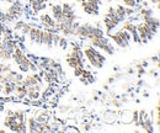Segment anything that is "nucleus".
<instances>
[{
	"label": "nucleus",
	"mask_w": 160,
	"mask_h": 133,
	"mask_svg": "<svg viewBox=\"0 0 160 133\" xmlns=\"http://www.w3.org/2000/svg\"><path fill=\"white\" fill-rule=\"evenodd\" d=\"M82 54L92 69L99 70L106 63V56L91 44H88L82 48Z\"/></svg>",
	"instance_id": "f257e3e1"
},
{
	"label": "nucleus",
	"mask_w": 160,
	"mask_h": 133,
	"mask_svg": "<svg viewBox=\"0 0 160 133\" xmlns=\"http://www.w3.org/2000/svg\"><path fill=\"white\" fill-rule=\"evenodd\" d=\"M11 60L14 62V64L18 65L19 72H21L22 74L30 73V63H31V59H30V57L21 49L19 46L14 49V52L11 54Z\"/></svg>",
	"instance_id": "f03ea898"
},
{
	"label": "nucleus",
	"mask_w": 160,
	"mask_h": 133,
	"mask_svg": "<svg viewBox=\"0 0 160 133\" xmlns=\"http://www.w3.org/2000/svg\"><path fill=\"white\" fill-rule=\"evenodd\" d=\"M102 23L105 26V35H110L115 28H117L121 25V21L118 20L116 13H115V6L110 5L102 18Z\"/></svg>",
	"instance_id": "7ed1b4c3"
},
{
	"label": "nucleus",
	"mask_w": 160,
	"mask_h": 133,
	"mask_svg": "<svg viewBox=\"0 0 160 133\" xmlns=\"http://www.w3.org/2000/svg\"><path fill=\"white\" fill-rule=\"evenodd\" d=\"M90 44L94 46L95 48H98L101 51L103 54L107 56H113L116 53V46L110 41V38L106 36H101V37H94L89 39Z\"/></svg>",
	"instance_id": "20e7f679"
},
{
	"label": "nucleus",
	"mask_w": 160,
	"mask_h": 133,
	"mask_svg": "<svg viewBox=\"0 0 160 133\" xmlns=\"http://www.w3.org/2000/svg\"><path fill=\"white\" fill-rule=\"evenodd\" d=\"M4 11L8 18V22L12 23L14 21L20 20L23 16V14L26 13V6L23 5L22 0H14V1H11V5Z\"/></svg>",
	"instance_id": "39448f33"
},
{
	"label": "nucleus",
	"mask_w": 160,
	"mask_h": 133,
	"mask_svg": "<svg viewBox=\"0 0 160 133\" xmlns=\"http://www.w3.org/2000/svg\"><path fill=\"white\" fill-rule=\"evenodd\" d=\"M107 37L110 38V41L118 48H122V49H126L131 46V42H132V36L128 31L126 30H118L116 32H111Z\"/></svg>",
	"instance_id": "423d86ee"
},
{
	"label": "nucleus",
	"mask_w": 160,
	"mask_h": 133,
	"mask_svg": "<svg viewBox=\"0 0 160 133\" xmlns=\"http://www.w3.org/2000/svg\"><path fill=\"white\" fill-rule=\"evenodd\" d=\"M137 32H138V36H139L140 44L148 43L149 41H152V39L154 38V36H155V33H154L143 21L137 22Z\"/></svg>",
	"instance_id": "0eeeda50"
},
{
	"label": "nucleus",
	"mask_w": 160,
	"mask_h": 133,
	"mask_svg": "<svg viewBox=\"0 0 160 133\" xmlns=\"http://www.w3.org/2000/svg\"><path fill=\"white\" fill-rule=\"evenodd\" d=\"M122 23V30H126V31H128L129 33H131V36H132V42H134V43H137V44H140V39H139V36H138V32H137V22H133V21H131V20L126 19L123 22H121Z\"/></svg>",
	"instance_id": "6e6552de"
},
{
	"label": "nucleus",
	"mask_w": 160,
	"mask_h": 133,
	"mask_svg": "<svg viewBox=\"0 0 160 133\" xmlns=\"http://www.w3.org/2000/svg\"><path fill=\"white\" fill-rule=\"evenodd\" d=\"M52 111L53 110L51 109H44L43 106H41V107H33L31 114L38 122H48V120L52 116Z\"/></svg>",
	"instance_id": "1a4fd4ad"
},
{
	"label": "nucleus",
	"mask_w": 160,
	"mask_h": 133,
	"mask_svg": "<svg viewBox=\"0 0 160 133\" xmlns=\"http://www.w3.org/2000/svg\"><path fill=\"white\" fill-rule=\"evenodd\" d=\"M65 62L67 64L74 69V68H84L85 67V58L84 54L78 56V54H72V53H68L65 56Z\"/></svg>",
	"instance_id": "9d476101"
},
{
	"label": "nucleus",
	"mask_w": 160,
	"mask_h": 133,
	"mask_svg": "<svg viewBox=\"0 0 160 133\" xmlns=\"http://www.w3.org/2000/svg\"><path fill=\"white\" fill-rule=\"evenodd\" d=\"M80 8H81V10L86 15L95 16V18L100 15V5H98V4H94V3H90V1H86V0H82L80 3Z\"/></svg>",
	"instance_id": "9b49d317"
},
{
	"label": "nucleus",
	"mask_w": 160,
	"mask_h": 133,
	"mask_svg": "<svg viewBox=\"0 0 160 133\" xmlns=\"http://www.w3.org/2000/svg\"><path fill=\"white\" fill-rule=\"evenodd\" d=\"M38 22H40V27L43 30L47 28H56V20L53 19V16L48 13H41L38 15Z\"/></svg>",
	"instance_id": "f8f14e48"
},
{
	"label": "nucleus",
	"mask_w": 160,
	"mask_h": 133,
	"mask_svg": "<svg viewBox=\"0 0 160 133\" xmlns=\"http://www.w3.org/2000/svg\"><path fill=\"white\" fill-rule=\"evenodd\" d=\"M32 27V23L28 22V21H23V20H16L12 22V31L20 33V35H23V36H27L30 28Z\"/></svg>",
	"instance_id": "ddd939ff"
},
{
	"label": "nucleus",
	"mask_w": 160,
	"mask_h": 133,
	"mask_svg": "<svg viewBox=\"0 0 160 133\" xmlns=\"http://www.w3.org/2000/svg\"><path fill=\"white\" fill-rule=\"evenodd\" d=\"M42 31L43 28H41L40 26H32L27 33L30 43L35 44V46H41V39H42Z\"/></svg>",
	"instance_id": "4468645a"
},
{
	"label": "nucleus",
	"mask_w": 160,
	"mask_h": 133,
	"mask_svg": "<svg viewBox=\"0 0 160 133\" xmlns=\"http://www.w3.org/2000/svg\"><path fill=\"white\" fill-rule=\"evenodd\" d=\"M140 21H143L155 35L158 33L159 31V25H160V21H159V16L157 15H153V16H148V18H140Z\"/></svg>",
	"instance_id": "2eb2a0df"
},
{
	"label": "nucleus",
	"mask_w": 160,
	"mask_h": 133,
	"mask_svg": "<svg viewBox=\"0 0 160 133\" xmlns=\"http://www.w3.org/2000/svg\"><path fill=\"white\" fill-rule=\"evenodd\" d=\"M22 84L26 88L30 85H35V84H43V79L38 73H31V74L26 73V76L22 78Z\"/></svg>",
	"instance_id": "dca6fc26"
},
{
	"label": "nucleus",
	"mask_w": 160,
	"mask_h": 133,
	"mask_svg": "<svg viewBox=\"0 0 160 133\" xmlns=\"http://www.w3.org/2000/svg\"><path fill=\"white\" fill-rule=\"evenodd\" d=\"M41 46H43L46 49H52L53 47V33L48 32L46 30L42 31V39H41Z\"/></svg>",
	"instance_id": "f3484780"
},
{
	"label": "nucleus",
	"mask_w": 160,
	"mask_h": 133,
	"mask_svg": "<svg viewBox=\"0 0 160 133\" xmlns=\"http://www.w3.org/2000/svg\"><path fill=\"white\" fill-rule=\"evenodd\" d=\"M51 15L53 16V19L56 20V22L62 21V19H63L62 4H51Z\"/></svg>",
	"instance_id": "a211bd4d"
},
{
	"label": "nucleus",
	"mask_w": 160,
	"mask_h": 133,
	"mask_svg": "<svg viewBox=\"0 0 160 133\" xmlns=\"http://www.w3.org/2000/svg\"><path fill=\"white\" fill-rule=\"evenodd\" d=\"M102 121H103V123H107V125H112L113 122L118 121V117L115 112V109L113 110H106L102 115Z\"/></svg>",
	"instance_id": "6ab92c4d"
},
{
	"label": "nucleus",
	"mask_w": 160,
	"mask_h": 133,
	"mask_svg": "<svg viewBox=\"0 0 160 133\" xmlns=\"http://www.w3.org/2000/svg\"><path fill=\"white\" fill-rule=\"evenodd\" d=\"M14 95H15V97H16L18 101H22L23 99H26V95H27V88H26L23 84L16 85L15 91H14Z\"/></svg>",
	"instance_id": "aec40b11"
},
{
	"label": "nucleus",
	"mask_w": 160,
	"mask_h": 133,
	"mask_svg": "<svg viewBox=\"0 0 160 133\" xmlns=\"http://www.w3.org/2000/svg\"><path fill=\"white\" fill-rule=\"evenodd\" d=\"M140 128L147 133H154V123H153V120L148 116L147 118H144V121L142 122V125L139 126Z\"/></svg>",
	"instance_id": "412c9836"
},
{
	"label": "nucleus",
	"mask_w": 160,
	"mask_h": 133,
	"mask_svg": "<svg viewBox=\"0 0 160 133\" xmlns=\"http://www.w3.org/2000/svg\"><path fill=\"white\" fill-rule=\"evenodd\" d=\"M19 122V120L14 116V115H11V116H8V115H5V118H4V121H2V125L10 131L16 123Z\"/></svg>",
	"instance_id": "4be33fe9"
},
{
	"label": "nucleus",
	"mask_w": 160,
	"mask_h": 133,
	"mask_svg": "<svg viewBox=\"0 0 160 133\" xmlns=\"http://www.w3.org/2000/svg\"><path fill=\"white\" fill-rule=\"evenodd\" d=\"M15 88H16V84H14V83H5V84H2V89H1V93L0 94H2L4 96H8V95H12L14 94V91H15Z\"/></svg>",
	"instance_id": "5701e85b"
},
{
	"label": "nucleus",
	"mask_w": 160,
	"mask_h": 133,
	"mask_svg": "<svg viewBox=\"0 0 160 133\" xmlns=\"http://www.w3.org/2000/svg\"><path fill=\"white\" fill-rule=\"evenodd\" d=\"M137 15L140 18H148V16H153L154 15V9L150 6H145V8H140L139 10L137 11Z\"/></svg>",
	"instance_id": "b1692460"
},
{
	"label": "nucleus",
	"mask_w": 160,
	"mask_h": 133,
	"mask_svg": "<svg viewBox=\"0 0 160 133\" xmlns=\"http://www.w3.org/2000/svg\"><path fill=\"white\" fill-rule=\"evenodd\" d=\"M124 5H122V4H117V5H115V13H116V15H117V18L120 20L121 22H123L124 20L127 19V16H126V11H124Z\"/></svg>",
	"instance_id": "393cba45"
},
{
	"label": "nucleus",
	"mask_w": 160,
	"mask_h": 133,
	"mask_svg": "<svg viewBox=\"0 0 160 133\" xmlns=\"http://www.w3.org/2000/svg\"><path fill=\"white\" fill-rule=\"evenodd\" d=\"M81 78H84L86 81H88V84H94V83H96V76L94 75L90 70H88V69H82V72H81Z\"/></svg>",
	"instance_id": "a878e982"
},
{
	"label": "nucleus",
	"mask_w": 160,
	"mask_h": 133,
	"mask_svg": "<svg viewBox=\"0 0 160 133\" xmlns=\"http://www.w3.org/2000/svg\"><path fill=\"white\" fill-rule=\"evenodd\" d=\"M72 107H73V105H70V104H59V105L57 106L58 114L62 115L63 117H67V115L69 114V111H70Z\"/></svg>",
	"instance_id": "bb28decb"
},
{
	"label": "nucleus",
	"mask_w": 160,
	"mask_h": 133,
	"mask_svg": "<svg viewBox=\"0 0 160 133\" xmlns=\"http://www.w3.org/2000/svg\"><path fill=\"white\" fill-rule=\"evenodd\" d=\"M78 127H79L80 132H90V131H92L91 121H88V120H85V118H84L82 122H80Z\"/></svg>",
	"instance_id": "cd10ccee"
},
{
	"label": "nucleus",
	"mask_w": 160,
	"mask_h": 133,
	"mask_svg": "<svg viewBox=\"0 0 160 133\" xmlns=\"http://www.w3.org/2000/svg\"><path fill=\"white\" fill-rule=\"evenodd\" d=\"M118 121H122L124 123H131L132 121V111H128V110H122V112L120 115V120Z\"/></svg>",
	"instance_id": "c85d7f7f"
},
{
	"label": "nucleus",
	"mask_w": 160,
	"mask_h": 133,
	"mask_svg": "<svg viewBox=\"0 0 160 133\" xmlns=\"http://www.w3.org/2000/svg\"><path fill=\"white\" fill-rule=\"evenodd\" d=\"M58 47H60L63 51L68 49V47H69V41H68V38L65 37V36H60V39H59V42H58Z\"/></svg>",
	"instance_id": "c756f323"
},
{
	"label": "nucleus",
	"mask_w": 160,
	"mask_h": 133,
	"mask_svg": "<svg viewBox=\"0 0 160 133\" xmlns=\"http://www.w3.org/2000/svg\"><path fill=\"white\" fill-rule=\"evenodd\" d=\"M10 69H12V65L11 64H9L8 62H2V60H0V73H6L8 70H10Z\"/></svg>",
	"instance_id": "7c9ffc66"
},
{
	"label": "nucleus",
	"mask_w": 160,
	"mask_h": 133,
	"mask_svg": "<svg viewBox=\"0 0 160 133\" xmlns=\"http://www.w3.org/2000/svg\"><path fill=\"white\" fill-rule=\"evenodd\" d=\"M122 3V5L128 6V8H134L138 4V0H120Z\"/></svg>",
	"instance_id": "2f4dec72"
},
{
	"label": "nucleus",
	"mask_w": 160,
	"mask_h": 133,
	"mask_svg": "<svg viewBox=\"0 0 160 133\" xmlns=\"http://www.w3.org/2000/svg\"><path fill=\"white\" fill-rule=\"evenodd\" d=\"M147 74L153 78H158V74H159V67H155L154 68H150V69H147Z\"/></svg>",
	"instance_id": "473e14b6"
},
{
	"label": "nucleus",
	"mask_w": 160,
	"mask_h": 133,
	"mask_svg": "<svg viewBox=\"0 0 160 133\" xmlns=\"http://www.w3.org/2000/svg\"><path fill=\"white\" fill-rule=\"evenodd\" d=\"M148 60H149V64H155V67H159V56H158V53L152 56V57H149Z\"/></svg>",
	"instance_id": "72a5a7b5"
},
{
	"label": "nucleus",
	"mask_w": 160,
	"mask_h": 133,
	"mask_svg": "<svg viewBox=\"0 0 160 133\" xmlns=\"http://www.w3.org/2000/svg\"><path fill=\"white\" fill-rule=\"evenodd\" d=\"M138 117H139V115H138V110L132 111V121H131V123H133V125H134V126H137V127H138Z\"/></svg>",
	"instance_id": "f704fd0d"
},
{
	"label": "nucleus",
	"mask_w": 160,
	"mask_h": 133,
	"mask_svg": "<svg viewBox=\"0 0 160 133\" xmlns=\"http://www.w3.org/2000/svg\"><path fill=\"white\" fill-rule=\"evenodd\" d=\"M91 125H92V130L95 131H101L103 128V123L99 121H91Z\"/></svg>",
	"instance_id": "c9c22d12"
},
{
	"label": "nucleus",
	"mask_w": 160,
	"mask_h": 133,
	"mask_svg": "<svg viewBox=\"0 0 160 133\" xmlns=\"http://www.w3.org/2000/svg\"><path fill=\"white\" fill-rule=\"evenodd\" d=\"M60 35L59 32H56V33H53V47H58V42H59L60 39Z\"/></svg>",
	"instance_id": "e433bc0d"
},
{
	"label": "nucleus",
	"mask_w": 160,
	"mask_h": 133,
	"mask_svg": "<svg viewBox=\"0 0 160 133\" xmlns=\"http://www.w3.org/2000/svg\"><path fill=\"white\" fill-rule=\"evenodd\" d=\"M118 99H120V101L122 102V105H126V104H128L131 101V99L127 96V94H122V95L118 96Z\"/></svg>",
	"instance_id": "4c0bfd02"
},
{
	"label": "nucleus",
	"mask_w": 160,
	"mask_h": 133,
	"mask_svg": "<svg viewBox=\"0 0 160 133\" xmlns=\"http://www.w3.org/2000/svg\"><path fill=\"white\" fill-rule=\"evenodd\" d=\"M124 11H126V16H127V18H128V16H132V15H136L134 8H128V6H126V8H124Z\"/></svg>",
	"instance_id": "58836bf2"
},
{
	"label": "nucleus",
	"mask_w": 160,
	"mask_h": 133,
	"mask_svg": "<svg viewBox=\"0 0 160 133\" xmlns=\"http://www.w3.org/2000/svg\"><path fill=\"white\" fill-rule=\"evenodd\" d=\"M149 1V5H153L157 11H159V8H160V0H148Z\"/></svg>",
	"instance_id": "ea45409f"
},
{
	"label": "nucleus",
	"mask_w": 160,
	"mask_h": 133,
	"mask_svg": "<svg viewBox=\"0 0 160 133\" xmlns=\"http://www.w3.org/2000/svg\"><path fill=\"white\" fill-rule=\"evenodd\" d=\"M84 68H85V67H84ZM84 68H74V69H73V74H74V76L79 78V76L81 75V72H82Z\"/></svg>",
	"instance_id": "a19ab883"
},
{
	"label": "nucleus",
	"mask_w": 160,
	"mask_h": 133,
	"mask_svg": "<svg viewBox=\"0 0 160 133\" xmlns=\"http://www.w3.org/2000/svg\"><path fill=\"white\" fill-rule=\"evenodd\" d=\"M112 76L115 78V80H121V79L124 76V74H123L122 72H120V70H118V72H115V74H113Z\"/></svg>",
	"instance_id": "79ce46f5"
},
{
	"label": "nucleus",
	"mask_w": 160,
	"mask_h": 133,
	"mask_svg": "<svg viewBox=\"0 0 160 133\" xmlns=\"http://www.w3.org/2000/svg\"><path fill=\"white\" fill-rule=\"evenodd\" d=\"M139 63L142 64V67H144V68H148V65H149V60L148 59H140Z\"/></svg>",
	"instance_id": "37998d69"
},
{
	"label": "nucleus",
	"mask_w": 160,
	"mask_h": 133,
	"mask_svg": "<svg viewBox=\"0 0 160 133\" xmlns=\"http://www.w3.org/2000/svg\"><path fill=\"white\" fill-rule=\"evenodd\" d=\"M134 72H136V70H134V68H133V67H129V68H127V69H126V74H128V75H133V74H134Z\"/></svg>",
	"instance_id": "c03bdc74"
},
{
	"label": "nucleus",
	"mask_w": 160,
	"mask_h": 133,
	"mask_svg": "<svg viewBox=\"0 0 160 133\" xmlns=\"http://www.w3.org/2000/svg\"><path fill=\"white\" fill-rule=\"evenodd\" d=\"M115 81H116V80H115V78H113V76H108V79H107V84H108V85L115 84Z\"/></svg>",
	"instance_id": "a18cd8bd"
},
{
	"label": "nucleus",
	"mask_w": 160,
	"mask_h": 133,
	"mask_svg": "<svg viewBox=\"0 0 160 133\" xmlns=\"http://www.w3.org/2000/svg\"><path fill=\"white\" fill-rule=\"evenodd\" d=\"M144 83H145V81H144V80H143L142 78H139V80H138V83H137V86H138V88H142V86L144 85Z\"/></svg>",
	"instance_id": "49530a36"
},
{
	"label": "nucleus",
	"mask_w": 160,
	"mask_h": 133,
	"mask_svg": "<svg viewBox=\"0 0 160 133\" xmlns=\"http://www.w3.org/2000/svg\"><path fill=\"white\" fill-rule=\"evenodd\" d=\"M142 96H144V97H148V96H149V91H148L147 89H143V90H142Z\"/></svg>",
	"instance_id": "de8ad7c7"
},
{
	"label": "nucleus",
	"mask_w": 160,
	"mask_h": 133,
	"mask_svg": "<svg viewBox=\"0 0 160 133\" xmlns=\"http://www.w3.org/2000/svg\"><path fill=\"white\" fill-rule=\"evenodd\" d=\"M102 90H105V91H108V90H110V86H108V84H103V85H102Z\"/></svg>",
	"instance_id": "09e8293b"
},
{
	"label": "nucleus",
	"mask_w": 160,
	"mask_h": 133,
	"mask_svg": "<svg viewBox=\"0 0 160 133\" xmlns=\"http://www.w3.org/2000/svg\"><path fill=\"white\" fill-rule=\"evenodd\" d=\"M94 26H96V27H102L101 21H96V22H94Z\"/></svg>",
	"instance_id": "8fccbe9b"
},
{
	"label": "nucleus",
	"mask_w": 160,
	"mask_h": 133,
	"mask_svg": "<svg viewBox=\"0 0 160 133\" xmlns=\"http://www.w3.org/2000/svg\"><path fill=\"white\" fill-rule=\"evenodd\" d=\"M5 110V106H4V102L0 101V111H4Z\"/></svg>",
	"instance_id": "3c124183"
},
{
	"label": "nucleus",
	"mask_w": 160,
	"mask_h": 133,
	"mask_svg": "<svg viewBox=\"0 0 160 133\" xmlns=\"http://www.w3.org/2000/svg\"><path fill=\"white\" fill-rule=\"evenodd\" d=\"M121 68L118 67V65H116V67H113V72H118Z\"/></svg>",
	"instance_id": "603ef678"
},
{
	"label": "nucleus",
	"mask_w": 160,
	"mask_h": 133,
	"mask_svg": "<svg viewBox=\"0 0 160 133\" xmlns=\"http://www.w3.org/2000/svg\"><path fill=\"white\" fill-rule=\"evenodd\" d=\"M134 102H136V104H139L140 100H139V99H134Z\"/></svg>",
	"instance_id": "864d4df0"
},
{
	"label": "nucleus",
	"mask_w": 160,
	"mask_h": 133,
	"mask_svg": "<svg viewBox=\"0 0 160 133\" xmlns=\"http://www.w3.org/2000/svg\"><path fill=\"white\" fill-rule=\"evenodd\" d=\"M6 132V130H4V128H0V133H5Z\"/></svg>",
	"instance_id": "5fc2aeb1"
},
{
	"label": "nucleus",
	"mask_w": 160,
	"mask_h": 133,
	"mask_svg": "<svg viewBox=\"0 0 160 133\" xmlns=\"http://www.w3.org/2000/svg\"><path fill=\"white\" fill-rule=\"evenodd\" d=\"M0 39H1V32H0Z\"/></svg>",
	"instance_id": "6e6d98bb"
}]
</instances>
